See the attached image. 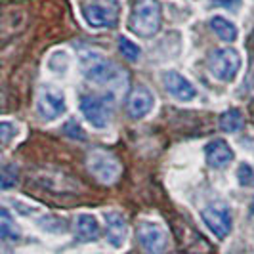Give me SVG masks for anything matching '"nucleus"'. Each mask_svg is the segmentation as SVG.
<instances>
[{"instance_id":"18","label":"nucleus","mask_w":254,"mask_h":254,"mask_svg":"<svg viewBox=\"0 0 254 254\" xmlns=\"http://www.w3.org/2000/svg\"><path fill=\"white\" fill-rule=\"evenodd\" d=\"M119 50H121V54L127 58L128 62H138L141 56V50L138 44H134L130 38L127 37H121L119 38Z\"/></svg>"},{"instance_id":"21","label":"nucleus","mask_w":254,"mask_h":254,"mask_svg":"<svg viewBox=\"0 0 254 254\" xmlns=\"http://www.w3.org/2000/svg\"><path fill=\"white\" fill-rule=\"evenodd\" d=\"M64 132H65V136H69V138H73V140H78V141L86 140V134H84V130H82V127L76 123L75 119H71L69 123H65Z\"/></svg>"},{"instance_id":"7","label":"nucleus","mask_w":254,"mask_h":254,"mask_svg":"<svg viewBox=\"0 0 254 254\" xmlns=\"http://www.w3.org/2000/svg\"><path fill=\"white\" fill-rule=\"evenodd\" d=\"M138 241L145 254H165L168 247V233L155 222H141L138 226Z\"/></svg>"},{"instance_id":"8","label":"nucleus","mask_w":254,"mask_h":254,"mask_svg":"<svg viewBox=\"0 0 254 254\" xmlns=\"http://www.w3.org/2000/svg\"><path fill=\"white\" fill-rule=\"evenodd\" d=\"M90 172L100 180L102 184H113L121 176V165L111 153H105L102 149H96L88 155Z\"/></svg>"},{"instance_id":"19","label":"nucleus","mask_w":254,"mask_h":254,"mask_svg":"<svg viewBox=\"0 0 254 254\" xmlns=\"http://www.w3.org/2000/svg\"><path fill=\"white\" fill-rule=\"evenodd\" d=\"M17 184V166L4 165L2 166V190H10L12 186Z\"/></svg>"},{"instance_id":"5","label":"nucleus","mask_w":254,"mask_h":254,"mask_svg":"<svg viewBox=\"0 0 254 254\" xmlns=\"http://www.w3.org/2000/svg\"><path fill=\"white\" fill-rule=\"evenodd\" d=\"M65 96L56 86H42L38 90L37 113L44 121H56L65 113Z\"/></svg>"},{"instance_id":"11","label":"nucleus","mask_w":254,"mask_h":254,"mask_svg":"<svg viewBox=\"0 0 254 254\" xmlns=\"http://www.w3.org/2000/svg\"><path fill=\"white\" fill-rule=\"evenodd\" d=\"M103 220H105V237H107V243L111 247H115V249H121L127 243L128 237L127 218L123 216L121 212H117V210H109V212L103 214Z\"/></svg>"},{"instance_id":"4","label":"nucleus","mask_w":254,"mask_h":254,"mask_svg":"<svg viewBox=\"0 0 254 254\" xmlns=\"http://www.w3.org/2000/svg\"><path fill=\"white\" fill-rule=\"evenodd\" d=\"M241 69V54L235 48H218L208 58V71L220 82H233Z\"/></svg>"},{"instance_id":"23","label":"nucleus","mask_w":254,"mask_h":254,"mask_svg":"<svg viewBox=\"0 0 254 254\" xmlns=\"http://www.w3.org/2000/svg\"><path fill=\"white\" fill-rule=\"evenodd\" d=\"M210 2H214L216 6H224V8H233V6L241 4V0H210Z\"/></svg>"},{"instance_id":"17","label":"nucleus","mask_w":254,"mask_h":254,"mask_svg":"<svg viewBox=\"0 0 254 254\" xmlns=\"http://www.w3.org/2000/svg\"><path fill=\"white\" fill-rule=\"evenodd\" d=\"M243 113L239 109H228L226 113H222L220 117V128L224 130V132H228V134H233V132H239L243 128Z\"/></svg>"},{"instance_id":"10","label":"nucleus","mask_w":254,"mask_h":254,"mask_svg":"<svg viewBox=\"0 0 254 254\" xmlns=\"http://www.w3.org/2000/svg\"><path fill=\"white\" fill-rule=\"evenodd\" d=\"M82 17L90 27L94 29H109L117 23V12L113 8L100 4V2H92L82 6Z\"/></svg>"},{"instance_id":"3","label":"nucleus","mask_w":254,"mask_h":254,"mask_svg":"<svg viewBox=\"0 0 254 254\" xmlns=\"http://www.w3.org/2000/svg\"><path fill=\"white\" fill-rule=\"evenodd\" d=\"M80 111L90 125L98 130L109 127L113 119V96L107 94H84L80 96Z\"/></svg>"},{"instance_id":"1","label":"nucleus","mask_w":254,"mask_h":254,"mask_svg":"<svg viewBox=\"0 0 254 254\" xmlns=\"http://www.w3.org/2000/svg\"><path fill=\"white\" fill-rule=\"evenodd\" d=\"M78 62L82 75L86 76V80L94 84H102V86H113L117 82H121V78L125 73L117 67V65L107 60L102 52L96 50H84L78 54Z\"/></svg>"},{"instance_id":"20","label":"nucleus","mask_w":254,"mask_h":254,"mask_svg":"<svg viewBox=\"0 0 254 254\" xmlns=\"http://www.w3.org/2000/svg\"><path fill=\"white\" fill-rule=\"evenodd\" d=\"M237 180H239V184H241L243 188H253V186H254V170H253V166L247 165V163L239 165V168H237Z\"/></svg>"},{"instance_id":"16","label":"nucleus","mask_w":254,"mask_h":254,"mask_svg":"<svg viewBox=\"0 0 254 254\" xmlns=\"http://www.w3.org/2000/svg\"><path fill=\"white\" fill-rule=\"evenodd\" d=\"M0 237L4 241H17L21 237V231L17 228V224L12 218V214L8 212V208L0 210Z\"/></svg>"},{"instance_id":"12","label":"nucleus","mask_w":254,"mask_h":254,"mask_svg":"<svg viewBox=\"0 0 254 254\" xmlns=\"http://www.w3.org/2000/svg\"><path fill=\"white\" fill-rule=\"evenodd\" d=\"M153 107H155V96H153L147 88H143V86L134 90L127 102L128 115H130L132 119H136V121L147 117V115L153 111Z\"/></svg>"},{"instance_id":"9","label":"nucleus","mask_w":254,"mask_h":254,"mask_svg":"<svg viewBox=\"0 0 254 254\" xmlns=\"http://www.w3.org/2000/svg\"><path fill=\"white\" fill-rule=\"evenodd\" d=\"M163 86L178 102H191L197 98L195 86L184 75H180L178 71H166L163 75Z\"/></svg>"},{"instance_id":"22","label":"nucleus","mask_w":254,"mask_h":254,"mask_svg":"<svg viewBox=\"0 0 254 254\" xmlns=\"http://www.w3.org/2000/svg\"><path fill=\"white\" fill-rule=\"evenodd\" d=\"M15 134H17V127L13 123H10V121H2L0 123V140H2L4 147L15 138Z\"/></svg>"},{"instance_id":"15","label":"nucleus","mask_w":254,"mask_h":254,"mask_svg":"<svg viewBox=\"0 0 254 254\" xmlns=\"http://www.w3.org/2000/svg\"><path fill=\"white\" fill-rule=\"evenodd\" d=\"M210 27L212 31L216 33V37L224 42H235L237 37H239V31H237V25L233 21H229L222 15H214L210 19Z\"/></svg>"},{"instance_id":"14","label":"nucleus","mask_w":254,"mask_h":254,"mask_svg":"<svg viewBox=\"0 0 254 254\" xmlns=\"http://www.w3.org/2000/svg\"><path fill=\"white\" fill-rule=\"evenodd\" d=\"M75 235L78 241L90 243L100 237V224L98 218L92 214H78L75 220Z\"/></svg>"},{"instance_id":"6","label":"nucleus","mask_w":254,"mask_h":254,"mask_svg":"<svg viewBox=\"0 0 254 254\" xmlns=\"http://www.w3.org/2000/svg\"><path fill=\"white\" fill-rule=\"evenodd\" d=\"M201 218L206 224V228L210 229L218 239H226L229 233H231V226H233V218H231V210L229 206L222 203L216 204H208L204 206Z\"/></svg>"},{"instance_id":"13","label":"nucleus","mask_w":254,"mask_h":254,"mask_svg":"<svg viewBox=\"0 0 254 254\" xmlns=\"http://www.w3.org/2000/svg\"><path fill=\"white\" fill-rule=\"evenodd\" d=\"M204 157H206V163L212 168H226L233 161L235 153H233V149H231V145H229L228 141L222 140V138H216V140L206 143Z\"/></svg>"},{"instance_id":"24","label":"nucleus","mask_w":254,"mask_h":254,"mask_svg":"<svg viewBox=\"0 0 254 254\" xmlns=\"http://www.w3.org/2000/svg\"><path fill=\"white\" fill-rule=\"evenodd\" d=\"M251 214H254V201L251 203Z\"/></svg>"},{"instance_id":"2","label":"nucleus","mask_w":254,"mask_h":254,"mask_svg":"<svg viewBox=\"0 0 254 254\" xmlns=\"http://www.w3.org/2000/svg\"><path fill=\"white\" fill-rule=\"evenodd\" d=\"M163 12L159 0H138L128 17V29L140 38H151L159 33Z\"/></svg>"}]
</instances>
